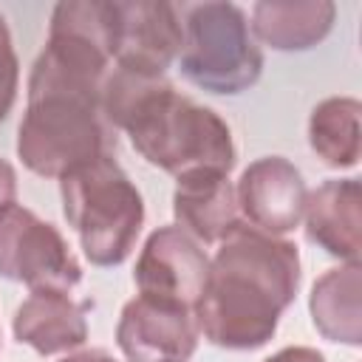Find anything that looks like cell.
<instances>
[{
    "mask_svg": "<svg viewBox=\"0 0 362 362\" xmlns=\"http://www.w3.org/2000/svg\"><path fill=\"white\" fill-rule=\"evenodd\" d=\"M14 198H17V173H14L11 161H6V158L0 156V212H3L6 206L17 204Z\"/></svg>",
    "mask_w": 362,
    "mask_h": 362,
    "instance_id": "ac0fdd59",
    "label": "cell"
},
{
    "mask_svg": "<svg viewBox=\"0 0 362 362\" xmlns=\"http://www.w3.org/2000/svg\"><path fill=\"white\" fill-rule=\"evenodd\" d=\"M99 107L113 130L153 167L184 175L189 170L235 167L238 150L229 124L206 105L175 90L167 76H139L110 68L102 82Z\"/></svg>",
    "mask_w": 362,
    "mask_h": 362,
    "instance_id": "7a4b0ae2",
    "label": "cell"
},
{
    "mask_svg": "<svg viewBox=\"0 0 362 362\" xmlns=\"http://www.w3.org/2000/svg\"><path fill=\"white\" fill-rule=\"evenodd\" d=\"M181 76L198 90L238 96L263 74V51L252 37L246 11L235 3H195L184 8Z\"/></svg>",
    "mask_w": 362,
    "mask_h": 362,
    "instance_id": "277c9868",
    "label": "cell"
},
{
    "mask_svg": "<svg viewBox=\"0 0 362 362\" xmlns=\"http://www.w3.org/2000/svg\"><path fill=\"white\" fill-rule=\"evenodd\" d=\"M300 249L238 223L215 249L209 277L195 303L198 334L226 351L263 348L300 291Z\"/></svg>",
    "mask_w": 362,
    "mask_h": 362,
    "instance_id": "6da1fadb",
    "label": "cell"
},
{
    "mask_svg": "<svg viewBox=\"0 0 362 362\" xmlns=\"http://www.w3.org/2000/svg\"><path fill=\"white\" fill-rule=\"evenodd\" d=\"M305 195L308 187L303 173L283 156L255 158L235 184L240 221L274 238H283L300 226Z\"/></svg>",
    "mask_w": 362,
    "mask_h": 362,
    "instance_id": "9c48e42d",
    "label": "cell"
},
{
    "mask_svg": "<svg viewBox=\"0 0 362 362\" xmlns=\"http://www.w3.org/2000/svg\"><path fill=\"white\" fill-rule=\"evenodd\" d=\"M206 277H209L206 252L175 223L158 226L147 235L133 269L139 294L170 300L192 311L204 294Z\"/></svg>",
    "mask_w": 362,
    "mask_h": 362,
    "instance_id": "8992f818",
    "label": "cell"
},
{
    "mask_svg": "<svg viewBox=\"0 0 362 362\" xmlns=\"http://www.w3.org/2000/svg\"><path fill=\"white\" fill-rule=\"evenodd\" d=\"M362 266L339 263L320 274L308 294L311 322L322 339L359 348L362 345Z\"/></svg>",
    "mask_w": 362,
    "mask_h": 362,
    "instance_id": "5bb4252c",
    "label": "cell"
},
{
    "mask_svg": "<svg viewBox=\"0 0 362 362\" xmlns=\"http://www.w3.org/2000/svg\"><path fill=\"white\" fill-rule=\"evenodd\" d=\"M198 339L192 308L144 294L127 300L116 322V345L127 362H187Z\"/></svg>",
    "mask_w": 362,
    "mask_h": 362,
    "instance_id": "52a82bcc",
    "label": "cell"
},
{
    "mask_svg": "<svg viewBox=\"0 0 362 362\" xmlns=\"http://www.w3.org/2000/svg\"><path fill=\"white\" fill-rule=\"evenodd\" d=\"M184 28L178 8L161 0L116 3L113 68L139 76H164L181 54Z\"/></svg>",
    "mask_w": 362,
    "mask_h": 362,
    "instance_id": "ba28073f",
    "label": "cell"
},
{
    "mask_svg": "<svg viewBox=\"0 0 362 362\" xmlns=\"http://www.w3.org/2000/svg\"><path fill=\"white\" fill-rule=\"evenodd\" d=\"M20 90V59L11 42V31L6 17L0 14V122L11 113Z\"/></svg>",
    "mask_w": 362,
    "mask_h": 362,
    "instance_id": "2e32d148",
    "label": "cell"
},
{
    "mask_svg": "<svg viewBox=\"0 0 362 362\" xmlns=\"http://www.w3.org/2000/svg\"><path fill=\"white\" fill-rule=\"evenodd\" d=\"M263 362H325V356L317 348H308V345H286Z\"/></svg>",
    "mask_w": 362,
    "mask_h": 362,
    "instance_id": "e0dca14e",
    "label": "cell"
},
{
    "mask_svg": "<svg viewBox=\"0 0 362 362\" xmlns=\"http://www.w3.org/2000/svg\"><path fill=\"white\" fill-rule=\"evenodd\" d=\"M359 178H325L308 189L303 229L308 243L342 263H359Z\"/></svg>",
    "mask_w": 362,
    "mask_h": 362,
    "instance_id": "8fae6325",
    "label": "cell"
},
{
    "mask_svg": "<svg viewBox=\"0 0 362 362\" xmlns=\"http://www.w3.org/2000/svg\"><path fill=\"white\" fill-rule=\"evenodd\" d=\"M11 331L20 345L40 356L79 351L88 339L85 303L65 291H31L11 317Z\"/></svg>",
    "mask_w": 362,
    "mask_h": 362,
    "instance_id": "7c38bea8",
    "label": "cell"
},
{
    "mask_svg": "<svg viewBox=\"0 0 362 362\" xmlns=\"http://www.w3.org/2000/svg\"><path fill=\"white\" fill-rule=\"evenodd\" d=\"M175 226L201 246L221 243L238 223L235 181L221 170H189L175 178L173 189Z\"/></svg>",
    "mask_w": 362,
    "mask_h": 362,
    "instance_id": "30bf717a",
    "label": "cell"
},
{
    "mask_svg": "<svg viewBox=\"0 0 362 362\" xmlns=\"http://www.w3.org/2000/svg\"><path fill=\"white\" fill-rule=\"evenodd\" d=\"M59 362H119V359L113 354H107L105 348H82V351L65 354Z\"/></svg>",
    "mask_w": 362,
    "mask_h": 362,
    "instance_id": "d6986e66",
    "label": "cell"
},
{
    "mask_svg": "<svg viewBox=\"0 0 362 362\" xmlns=\"http://www.w3.org/2000/svg\"><path fill=\"white\" fill-rule=\"evenodd\" d=\"M0 277L25 283L31 291H71L82 280L62 232L23 204L0 212Z\"/></svg>",
    "mask_w": 362,
    "mask_h": 362,
    "instance_id": "5b68a950",
    "label": "cell"
},
{
    "mask_svg": "<svg viewBox=\"0 0 362 362\" xmlns=\"http://www.w3.org/2000/svg\"><path fill=\"white\" fill-rule=\"evenodd\" d=\"M359 113L354 96H328L308 116V144L325 167L351 170L359 161Z\"/></svg>",
    "mask_w": 362,
    "mask_h": 362,
    "instance_id": "9a60e30c",
    "label": "cell"
},
{
    "mask_svg": "<svg viewBox=\"0 0 362 362\" xmlns=\"http://www.w3.org/2000/svg\"><path fill=\"white\" fill-rule=\"evenodd\" d=\"M334 20L331 0H260L252 6L249 28L255 42L274 51H308L331 34Z\"/></svg>",
    "mask_w": 362,
    "mask_h": 362,
    "instance_id": "4fadbf2b",
    "label": "cell"
},
{
    "mask_svg": "<svg viewBox=\"0 0 362 362\" xmlns=\"http://www.w3.org/2000/svg\"><path fill=\"white\" fill-rule=\"evenodd\" d=\"M62 215L93 266H122L144 226V198L113 158L99 156L59 178Z\"/></svg>",
    "mask_w": 362,
    "mask_h": 362,
    "instance_id": "3957f363",
    "label": "cell"
}]
</instances>
